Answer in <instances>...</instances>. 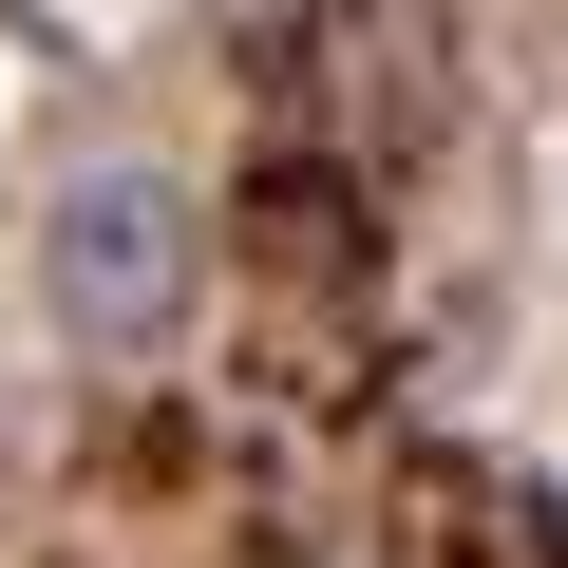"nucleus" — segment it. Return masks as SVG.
<instances>
[{
	"label": "nucleus",
	"instance_id": "obj_1",
	"mask_svg": "<svg viewBox=\"0 0 568 568\" xmlns=\"http://www.w3.org/2000/svg\"><path fill=\"white\" fill-rule=\"evenodd\" d=\"M39 323H58L95 379L190 361V323H209V190H190L171 152H77V171L39 190Z\"/></svg>",
	"mask_w": 568,
	"mask_h": 568
}]
</instances>
